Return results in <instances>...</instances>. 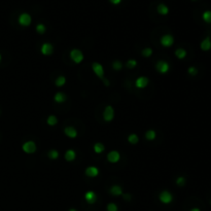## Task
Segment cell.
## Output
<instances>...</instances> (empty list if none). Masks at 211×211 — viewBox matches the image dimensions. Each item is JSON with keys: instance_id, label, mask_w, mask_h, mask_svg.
Wrapping results in <instances>:
<instances>
[{"instance_id": "cell-1", "label": "cell", "mask_w": 211, "mask_h": 211, "mask_svg": "<svg viewBox=\"0 0 211 211\" xmlns=\"http://www.w3.org/2000/svg\"><path fill=\"white\" fill-rule=\"evenodd\" d=\"M18 22L21 26L23 27H28L30 26L31 22H32V18L29 13L27 12H23L19 15V19H18Z\"/></svg>"}, {"instance_id": "cell-2", "label": "cell", "mask_w": 211, "mask_h": 211, "mask_svg": "<svg viewBox=\"0 0 211 211\" xmlns=\"http://www.w3.org/2000/svg\"><path fill=\"white\" fill-rule=\"evenodd\" d=\"M114 118V109L113 107L108 105V106L105 107L104 111H103V118H104L105 122L110 123Z\"/></svg>"}, {"instance_id": "cell-3", "label": "cell", "mask_w": 211, "mask_h": 211, "mask_svg": "<svg viewBox=\"0 0 211 211\" xmlns=\"http://www.w3.org/2000/svg\"><path fill=\"white\" fill-rule=\"evenodd\" d=\"M70 58L73 62L78 64V63H80L84 60V54L79 50H77V49H74V50L70 51Z\"/></svg>"}, {"instance_id": "cell-4", "label": "cell", "mask_w": 211, "mask_h": 211, "mask_svg": "<svg viewBox=\"0 0 211 211\" xmlns=\"http://www.w3.org/2000/svg\"><path fill=\"white\" fill-rule=\"evenodd\" d=\"M159 199L163 204H170L172 201H173V196H172L171 193H169L168 190H163L161 192L160 196H159Z\"/></svg>"}, {"instance_id": "cell-5", "label": "cell", "mask_w": 211, "mask_h": 211, "mask_svg": "<svg viewBox=\"0 0 211 211\" xmlns=\"http://www.w3.org/2000/svg\"><path fill=\"white\" fill-rule=\"evenodd\" d=\"M174 43V37L170 34H165L161 37V44L165 48H170Z\"/></svg>"}, {"instance_id": "cell-6", "label": "cell", "mask_w": 211, "mask_h": 211, "mask_svg": "<svg viewBox=\"0 0 211 211\" xmlns=\"http://www.w3.org/2000/svg\"><path fill=\"white\" fill-rule=\"evenodd\" d=\"M156 68H157V70H158L160 73H162V74H165V73H167L168 71H169L170 66H169V64H168V63L166 62V61H163V60H161V61H159L158 63H157Z\"/></svg>"}, {"instance_id": "cell-7", "label": "cell", "mask_w": 211, "mask_h": 211, "mask_svg": "<svg viewBox=\"0 0 211 211\" xmlns=\"http://www.w3.org/2000/svg\"><path fill=\"white\" fill-rule=\"evenodd\" d=\"M92 68H93L94 73L97 75V77L101 78V79H104L103 78V76H104V69H103V66L100 63H93Z\"/></svg>"}, {"instance_id": "cell-8", "label": "cell", "mask_w": 211, "mask_h": 211, "mask_svg": "<svg viewBox=\"0 0 211 211\" xmlns=\"http://www.w3.org/2000/svg\"><path fill=\"white\" fill-rule=\"evenodd\" d=\"M22 149L26 154H33L36 150V144H35L34 141H27L23 144Z\"/></svg>"}, {"instance_id": "cell-9", "label": "cell", "mask_w": 211, "mask_h": 211, "mask_svg": "<svg viewBox=\"0 0 211 211\" xmlns=\"http://www.w3.org/2000/svg\"><path fill=\"white\" fill-rule=\"evenodd\" d=\"M97 195H96L95 192H93V190H89V192L86 193V195H85V200L87 201V204H95L96 202H97Z\"/></svg>"}, {"instance_id": "cell-10", "label": "cell", "mask_w": 211, "mask_h": 211, "mask_svg": "<svg viewBox=\"0 0 211 211\" xmlns=\"http://www.w3.org/2000/svg\"><path fill=\"white\" fill-rule=\"evenodd\" d=\"M147 85H149V78L145 76H140L135 80V86L138 89H144L147 87Z\"/></svg>"}, {"instance_id": "cell-11", "label": "cell", "mask_w": 211, "mask_h": 211, "mask_svg": "<svg viewBox=\"0 0 211 211\" xmlns=\"http://www.w3.org/2000/svg\"><path fill=\"white\" fill-rule=\"evenodd\" d=\"M120 159H121V154L120 152L116 151V150H111V151L107 154V160L112 164L118 163V162L120 161Z\"/></svg>"}, {"instance_id": "cell-12", "label": "cell", "mask_w": 211, "mask_h": 211, "mask_svg": "<svg viewBox=\"0 0 211 211\" xmlns=\"http://www.w3.org/2000/svg\"><path fill=\"white\" fill-rule=\"evenodd\" d=\"M200 48H201V50L204 51H210V49H211V38L209 36L204 38V39L202 40L201 44H200Z\"/></svg>"}, {"instance_id": "cell-13", "label": "cell", "mask_w": 211, "mask_h": 211, "mask_svg": "<svg viewBox=\"0 0 211 211\" xmlns=\"http://www.w3.org/2000/svg\"><path fill=\"white\" fill-rule=\"evenodd\" d=\"M54 51V46H51L49 42H46L41 46V53L43 54L44 56H50Z\"/></svg>"}, {"instance_id": "cell-14", "label": "cell", "mask_w": 211, "mask_h": 211, "mask_svg": "<svg viewBox=\"0 0 211 211\" xmlns=\"http://www.w3.org/2000/svg\"><path fill=\"white\" fill-rule=\"evenodd\" d=\"M86 175L87 177H96L99 174V170H98L97 167H94V166H90L86 169Z\"/></svg>"}, {"instance_id": "cell-15", "label": "cell", "mask_w": 211, "mask_h": 211, "mask_svg": "<svg viewBox=\"0 0 211 211\" xmlns=\"http://www.w3.org/2000/svg\"><path fill=\"white\" fill-rule=\"evenodd\" d=\"M64 133L65 135L69 137V138H75V137L77 136V131H76V129L73 127H66L64 129Z\"/></svg>"}, {"instance_id": "cell-16", "label": "cell", "mask_w": 211, "mask_h": 211, "mask_svg": "<svg viewBox=\"0 0 211 211\" xmlns=\"http://www.w3.org/2000/svg\"><path fill=\"white\" fill-rule=\"evenodd\" d=\"M109 192H110L111 195H113V196H115V197L122 196L123 195V190L120 185H112L110 187V190H109Z\"/></svg>"}, {"instance_id": "cell-17", "label": "cell", "mask_w": 211, "mask_h": 211, "mask_svg": "<svg viewBox=\"0 0 211 211\" xmlns=\"http://www.w3.org/2000/svg\"><path fill=\"white\" fill-rule=\"evenodd\" d=\"M157 12L160 13L161 15H166L169 13V7H168L166 4L161 3V4H159L158 7H157Z\"/></svg>"}, {"instance_id": "cell-18", "label": "cell", "mask_w": 211, "mask_h": 211, "mask_svg": "<svg viewBox=\"0 0 211 211\" xmlns=\"http://www.w3.org/2000/svg\"><path fill=\"white\" fill-rule=\"evenodd\" d=\"M76 158V152L73 149H68L66 152H65V159L68 162H72L74 161Z\"/></svg>"}, {"instance_id": "cell-19", "label": "cell", "mask_w": 211, "mask_h": 211, "mask_svg": "<svg viewBox=\"0 0 211 211\" xmlns=\"http://www.w3.org/2000/svg\"><path fill=\"white\" fill-rule=\"evenodd\" d=\"M54 100H55L57 103H63L65 100H66V95H65V94H63V93H61V92H59V93H57L55 95V97H54Z\"/></svg>"}, {"instance_id": "cell-20", "label": "cell", "mask_w": 211, "mask_h": 211, "mask_svg": "<svg viewBox=\"0 0 211 211\" xmlns=\"http://www.w3.org/2000/svg\"><path fill=\"white\" fill-rule=\"evenodd\" d=\"M202 19L205 23L211 24V10H205L202 13Z\"/></svg>"}, {"instance_id": "cell-21", "label": "cell", "mask_w": 211, "mask_h": 211, "mask_svg": "<svg viewBox=\"0 0 211 211\" xmlns=\"http://www.w3.org/2000/svg\"><path fill=\"white\" fill-rule=\"evenodd\" d=\"M175 56L180 60L185 59L186 57V51L185 49H177L176 51H175Z\"/></svg>"}, {"instance_id": "cell-22", "label": "cell", "mask_w": 211, "mask_h": 211, "mask_svg": "<svg viewBox=\"0 0 211 211\" xmlns=\"http://www.w3.org/2000/svg\"><path fill=\"white\" fill-rule=\"evenodd\" d=\"M104 149H105V147L102 143L97 142L94 144V151H95L96 154H102V152L104 151Z\"/></svg>"}, {"instance_id": "cell-23", "label": "cell", "mask_w": 211, "mask_h": 211, "mask_svg": "<svg viewBox=\"0 0 211 211\" xmlns=\"http://www.w3.org/2000/svg\"><path fill=\"white\" fill-rule=\"evenodd\" d=\"M156 137H157V133H156V131H154V130H149V131L145 133V138H146L149 141L154 140Z\"/></svg>"}, {"instance_id": "cell-24", "label": "cell", "mask_w": 211, "mask_h": 211, "mask_svg": "<svg viewBox=\"0 0 211 211\" xmlns=\"http://www.w3.org/2000/svg\"><path fill=\"white\" fill-rule=\"evenodd\" d=\"M128 141H129L131 144H136V143H138L139 138L136 134H130L129 137H128Z\"/></svg>"}, {"instance_id": "cell-25", "label": "cell", "mask_w": 211, "mask_h": 211, "mask_svg": "<svg viewBox=\"0 0 211 211\" xmlns=\"http://www.w3.org/2000/svg\"><path fill=\"white\" fill-rule=\"evenodd\" d=\"M48 156H49V158L51 159V160H56V159L59 158V151L56 149H51L49 151Z\"/></svg>"}, {"instance_id": "cell-26", "label": "cell", "mask_w": 211, "mask_h": 211, "mask_svg": "<svg viewBox=\"0 0 211 211\" xmlns=\"http://www.w3.org/2000/svg\"><path fill=\"white\" fill-rule=\"evenodd\" d=\"M65 82H66V78H65L64 76H59V77L56 79L55 85L57 87H63L65 85Z\"/></svg>"}, {"instance_id": "cell-27", "label": "cell", "mask_w": 211, "mask_h": 211, "mask_svg": "<svg viewBox=\"0 0 211 211\" xmlns=\"http://www.w3.org/2000/svg\"><path fill=\"white\" fill-rule=\"evenodd\" d=\"M46 123H48V125H50V126H55V125H57V123H58V118H56L55 115H50L48 118V120H46Z\"/></svg>"}, {"instance_id": "cell-28", "label": "cell", "mask_w": 211, "mask_h": 211, "mask_svg": "<svg viewBox=\"0 0 211 211\" xmlns=\"http://www.w3.org/2000/svg\"><path fill=\"white\" fill-rule=\"evenodd\" d=\"M152 55V50L150 48H145V49H143V51H142V56L143 57H145V58H149L150 57V56Z\"/></svg>"}, {"instance_id": "cell-29", "label": "cell", "mask_w": 211, "mask_h": 211, "mask_svg": "<svg viewBox=\"0 0 211 211\" xmlns=\"http://www.w3.org/2000/svg\"><path fill=\"white\" fill-rule=\"evenodd\" d=\"M46 28L43 24H38V25L36 26V31H37V33H39V34H43V33L46 32Z\"/></svg>"}, {"instance_id": "cell-30", "label": "cell", "mask_w": 211, "mask_h": 211, "mask_svg": "<svg viewBox=\"0 0 211 211\" xmlns=\"http://www.w3.org/2000/svg\"><path fill=\"white\" fill-rule=\"evenodd\" d=\"M187 73L190 75H192V76H195V75L198 74V69H197L196 67H194V66H190V68L187 69Z\"/></svg>"}, {"instance_id": "cell-31", "label": "cell", "mask_w": 211, "mask_h": 211, "mask_svg": "<svg viewBox=\"0 0 211 211\" xmlns=\"http://www.w3.org/2000/svg\"><path fill=\"white\" fill-rule=\"evenodd\" d=\"M106 209H107V211H118V205H116V204L109 203L108 205H107Z\"/></svg>"}, {"instance_id": "cell-32", "label": "cell", "mask_w": 211, "mask_h": 211, "mask_svg": "<svg viewBox=\"0 0 211 211\" xmlns=\"http://www.w3.org/2000/svg\"><path fill=\"white\" fill-rule=\"evenodd\" d=\"M122 67H123V65L120 61H114L113 63H112V68H113L114 70H121Z\"/></svg>"}, {"instance_id": "cell-33", "label": "cell", "mask_w": 211, "mask_h": 211, "mask_svg": "<svg viewBox=\"0 0 211 211\" xmlns=\"http://www.w3.org/2000/svg\"><path fill=\"white\" fill-rule=\"evenodd\" d=\"M176 185L179 186H182L185 185V178L183 176H180L176 179Z\"/></svg>"}, {"instance_id": "cell-34", "label": "cell", "mask_w": 211, "mask_h": 211, "mask_svg": "<svg viewBox=\"0 0 211 211\" xmlns=\"http://www.w3.org/2000/svg\"><path fill=\"white\" fill-rule=\"evenodd\" d=\"M127 67L128 68H130V69H132V68H135L136 67V65H137V62L135 61V60H129V61L127 62Z\"/></svg>"}, {"instance_id": "cell-35", "label": "cell", "mask_w": 211, "mask_h": 211, "mask_svg": "<svg viewBox=\"0 0 211 211\" xmlns=\"http://www.w3.org/2000/svg\"><path fill=\"white\" fill-rule=\"evenodd\" d=\"M123 0H109V2H110L111 4H113V5H118V4L122 3Z\"/></svg>"}, {"instance_id": "cell-36", "label": "cell", "mask_w": 211, "mask_h": 211, "mask_svg": "<svg viewBox=\"0 0 211 211\" xmlns=\"http://www.w3.org/2000/svg\"><path fill=\"white\" fill-rule=\"evenodd\" d=\"M123 196H124V199L126 201H130L131 200V195L129 194H123Z\"/></svg>"}, {"instance_id": "cell-37", "label": "cell", "mask_w": 211, "mask_h": 211, "mask_svg": "<svg viewBox=\"0 0 211 211\" xmlns=\"http://www.w3.org/2000/svg\"><path fill=\"white\" fill-rule=\"evenodd\" d=\"M190 211H201V210H200L199 208H197V207H196V208H193V209H190Z\"/></svg>"}, {"instance_id": "cell-38", "label": "cell", "mask_w": 211, "mask_h": 211, "mask_svg": "<svg viewBox=\"0 0 211 211\" xmlns=\"http://www.w3.org/2000/svg\"><path fill=\"white\" fill-rule=\"evenodd\" d=\"M69 211H77L75 209V208H71V209H69Z\"/></svg>"}, {"instance_id": "cell-39", "label": "cell", "mask_w": 211, "mask_h": 211, "mask_svg": "<svg viewBox=\"0 0 211 211\" xmlns=\"http://www.w3.org/2000/svg\"><path fill=\"white\" fill-rule=\"evenodd\" d=\"M0 62H1V55H0Z\"/></svg>"}, {"instance_id": "cell-40", "label": "cell", "mask_w": 211, "mask_h": 211, "mask_svg": "<svg viewBox=\"0 0 211 211\" xmlns=\"http://www.w3.org/2000/svg\"><path fill=\"white\" fill-rule=\"evenodd\" d=\"M192 1H196V0H192Z\"/></svg>"}, {"instance_id": "cell-41", "label": "cell", "mask_w": 211, "mask_h": 211, "mask_svg": "<svg viewBox=\"0 0 211 211\" xmlns=\"http://www.w3.org/2000/svg\"><path fill=\"white\" fill-rule=\"evenodd\" d=\"M210 205H211V200H210Z\"/></svg>"}]
</instances>
